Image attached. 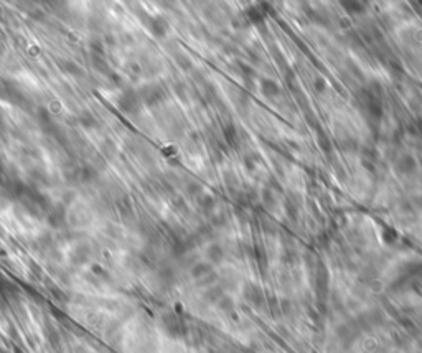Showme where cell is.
<instances>
[{"instance_id": "cell-2", "label": "cell", "mask_w": 422, "mask_h": 353, "mask_svg": "<svg viewBox=\"0 0 422 353\" xmlns=\"http://www.w3.org/2000/svg\"><path fill=\"white\" fill-rule=\"evenodd\" d=\"M396 172L399 175H412V173H416L417 170V162L416 159H414L412 156H409V153H404V156H401L397 160H396Z\"/></svg>"}, {"instance_id": "cell-1", "label": "cell", "mask_w": 422, "mask_h": 353, "mask_svg": "<svg viewBox=\"0 0 422 353\" xmlns=\"http://www.w3.org/2000/svg\"><path fill=\"white\" fill-rule=\"evenodd\" d=\"M377 84H373V87H363L358 93L357 101L361 109V113H365L368 119L380 121L383 116V99H381V91L376 90Z\"/></svg>"}, {"instance_id": "cell-3", "label": "cell", "mask_w": 422, "mask_h": 353, "mask_svg": "<svg viewBox=\"0 0 422 353\" xmlns=\"http://www.w3.org/2000/svg\"><path fill=\"white\" fill-rule=\"evenodd\" d=\"M119 104H121V107L124 109V111L136 113L137 109L140 107V99H139V96H137L136 93L127 91V93H124V96L121 98Z\"/></svg>"}, {"instance_id": "cell-11", "label": "cell", "mask_w": 422, "mask_h": 353, "mask_svg": "<svg viewBox=\"0 0 422 353\" xmlns=\"http://www.w3.org/2000/svg\"><path fill=\"white\" fill-rule=\"evenodd\" d=\"M315 87H317V91H323L325 90V81L322 78H317L315 79Z\"/></svg>"}, {"instance_id": "cell-4", "label": "cell", "mask_w": 422, "mask_h": 353, "mask_svg": "<svg viewBox=\"0 0 422 353\" xmlns=\"http://www.w3.org/2000/svg\"><path fill=\"white\" fill-rule=\"evenodd\" d=\"M261 91L265 98H276L280 94V86L274 79L265 78L261 81Z\"/></svg>"}, {"instance_id": "cell-7", "label": "cell", "mask_w": 422, "mask_h": 353, "mask_svg": "<svg viewBox=\"0 0 422 353\" xmlns=\"http://www.w3.org/2000/svg\"><path fill=\"white\" fill-rule=\"evenodd\" d=\"M246 15L249 17V20L253 21V24H261L264 20V13L259 7H251L249 10H246Z\"/></svg>"}, {"instance_id": "cell-10", "label": "cell", "mask_w": 422, "mask_h": 353, "mask_svg": "<svg viewBox=\"0 0 422 353\" xmlns=\"http://www.w3.org/2000/svg\"><path fill=\"white\" fill-rule=\"evenodd\" d=\"M242 160H244V164L248 165L249 170H253V168L256 167V162H257L256 156H253V153H249V156H246V157H244Z\"/></svg>"}, {"instance_id": "cell-5", "label": "cell", "mask_w": 422, "mask_h": 353, "mask_svg": "<svg viewBox=\"0 0 422 353\" xmlns=\"http://www.w3.org/2000/svg\"><path fill=\"white\" fill-rule=\"evenodd\" d=\"M144 99L149 102V104L160 102L162 99H164V91H162V87L149 86V87H145V91H144Z\"/></svg>"}, {"instance_id": "cell-9", "label": "cell", "mask_w": 422, "mask_h": 353, "mask_svg": "<svg viewBox=\"0 0 422 353\" xmlns=\"http://www.w3.org/2000/svg\"><path fill=\"white\" fill-rule=\"evenodd\" d=\"M208 254H210V257H211L213 261H219L221 257H223V249H221V246H218V245H213L210 248Z\"/></svg>"}, {"instance_id": "cell-8", "label": "cell", "mask_w": 422, "mask_h": 353, "mask_svg": "<svg viewBox=\"0 0 422 353\" xmlns=\"http://www.w3.org/2000/svg\"><path fill=\"white\" fill-rule=\"evenodd\" d=\"M343 7H346V12H350V13H361V12H365V4L363 2H343L342 4Z\"/></svg>"}, {"instance_id": "cell-6", "label": "cell", "mask_w": 422, "mask_h": 353, "mask_svg": "<svg viewBox=\"0 0 422 353\" xmlns=\"http://www.w3.org/2000/svg\"><path fill=\"white\" fill-rule=\"evenodd\" d=\"M223 134H225V139H226L228 145H229V147H233V149H238L239 144H241L238 129H236L234 126H228V127H225Z\"/></svg>"}]
</instances>
